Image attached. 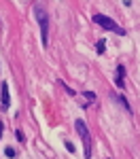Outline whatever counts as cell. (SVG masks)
<instances>
[{
  "instance_id": "7",
  "label": "cell",
  "mask_w": 140,
  "mask_h": 159,
  "mask_svg": "<svg viewBox=\"0 0 140 159\" xmlns=\"http://www.w3.org/2000/svg\"><path fill=\"white\" fill-rule=\"evenodd\" d=\"M96 51H98V53H104V51H106V40H98V45H96Z\"/></svg>"
},
{
  "instance_id": "1",
  "label": "cell",
  "mask_w": 140,
  "mask_h": 159,
  "mask_svg": "<svg viewBox=\"0 0 140 159\" xmlns=\"http://www.w3.org/2000/svg\"><path fill=\"white\" fill-rule=\"evenodd\" d=\"M34 17H36V24L40 25V40H43V47L49 45V13L45 11L43 4H34Z\"/></svg>"
},
{
  "instance_id": "10",
  "label": "cell",
  "mask_w": 140,
  "mask_h": 159,
  "mask_svg": "<svg viewBox=\"0 0 140 159\" xmlns=\"http://www.w3.org/2000/svg\"><path fill=\"white\" fill-rule=\"evenodd\" d=\"M83 96L87 100H96V93H93V91H83Z\"/></svg>"
},
{
  "instance_id": "9",
  "label": "cell",
  "mask_w": 140,
  "mask_h": 159,
  "mask_svg": "<svg viewBox=\"0 0 140 159\" xmlns=\"http://www.w3.org/2000/svg\"><path fill=\"white\" fill-rule=\"evenodd\" d=\"M15 136H17V140H19V142H24V140H25V136H24V132H21V129H17V132H15Z\"/></svg>"
},
{
  "instance_id": "6",
  "label": "cell",
  "mask_w": 140,
  "mask_h": 159,
  "mask_svg": "<svg viewBox=\"0 0 140 159\" xmlns=\"http://www.w3.org/2000/svg\"><path fill=\"white\" fill-rule=\"evenodd\" d=\"M115 100H117V102H119V104H121V106H123L127 112H132V106H129V102H127L123 96H115Z\"/></svg>"
},
{
  "instance_id": "11",
  "label": "cell",
  "mask_w": 140,
  "mask_h": 159,
  "mask_svg": "<svg viewBox=\"0 0 140 159\" xmlns=\"http://www.w3.org/2000/svg\"><path fill=\"white\" fill-rule=\"evenodd\" d=\"M66 148H68V151H70V153H75V144H72V142H70V140H66Z\"/></svg>"
},
{
  "instance_id": "5",
  "label": "cell",
  "mask_w": 140,
  "mask_h": 159,
  "mask_svg": "<svg viewBox=\"0 0 140 159\" xmlns=\"http://www.w3.org/2000/svg\"><path fill=\"white\" fill-rule=\"evenodd\" d=\"M123 76H125V68H123V66H117V79H115V85L119 87V89H123V87H125Z\"/></svg>"
},
{
  "instance_id": "3",
  "label": "cell",
  "mask_w": 140,
  "mask_h": 159,
  "mask_svg": "<svg viewBox=\"0 0 140 159\" xmlns=\"http://www.w3.org/2000/svg\"><path fill=\"white\" fill-rule=\"evenodd\" d=\"M75 129L79 132V136L83 138V147H85V159L91 157V138H89V132H87V125L83 119H76L75 121Z\"/></svg>"
},
{
  "instance_id": "8",
  "label": "cell",
  "mask_w": 140,
  "mask_h": 159,
  "mask_svg": "<svg viewBox=\"0 0 140 159\" xmlns=\"http://www.w3.org/2000/svg\"><path fill=\"white\" fill-rule=\"evenodd\" d=\"M4 155H7V157H15V148L7 147V148H4Z\"/></svg>"
},
{
  "instance_id": "12",
  "label": "cell",
  "mask_w": 140,
  "mask_h": 159,
  "mask_svg": "<svg viewBox=\"0 0 140 159\" xmlns=\"http://www.w3.org/2000/svg\"><path fill=\"white\" fill-rule=\"evenodd\" d=\"M0 136H2V123H0Z\"/></svg>"
},
{
  "instance_id": "4",
  "label": "cell",
  "mask_w": 140,
  "mask_h": 159,
  "mask_svg": "<svg viewBox=\"0 0 140 159\" xmlns=\"http://www.w3.org/2000/svg\"><path fill=\"white\" fill-rule=\"evenodd\" d=\"M0 106H2V110H9V106H11V98H9V83H4V81H2V96H0Z\"/></svg>"
},
{
  "instance_id": "2",
  "label": "cell",
  "mask_w": 140,
  "mask_h": 159,
  "mask_svg": "<svg viewBox=\"0 0 140 159\" xmlns=\"http://www.w3.org/2000/svg\"><path fill=\"white\" fill-rule=\"evenodd\" d=\"M93 21H96L98 25H102L104 30H111V32L119 34V36H125V30H123L121 25H117L113 19H111V17H106V15H100V13H96V15H93Z\"/></svg>"
}]
</instances>
